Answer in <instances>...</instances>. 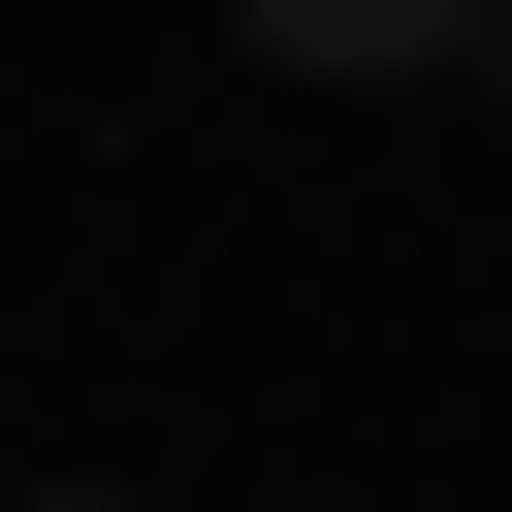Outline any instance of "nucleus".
I'll return each instance as SVG.
<instances>
[{
	"instance_id": "obj_1",
	"label": "nucleus",
	"mask_w": 512,
	"mask_h": 512,
	"mask_svg": "<svg viewBox=\"0 0 512 512\" xmlns=\"http://www.w3.org/2000/svg\"><path fill=\"white\" fill-rule=\"evenodd\" d=\"M256 64H320V96H416V64H480V0H224Z\"/></svg>"
},
{
	"instance_id": "obj_2",
	"label": "nucleus",
	"mask_w": 512,
	"mask_h": 512,
	"mask_svg": "<svg viewBox=\"0 0 512 512\" xmlns=\"http://www.w3.org/2000/svg\"><path fill=\"white\" fill-rule=\"evenodd\" d=\"M64 512H96V480H64Z\"/></svg>"
}]
</instances>
